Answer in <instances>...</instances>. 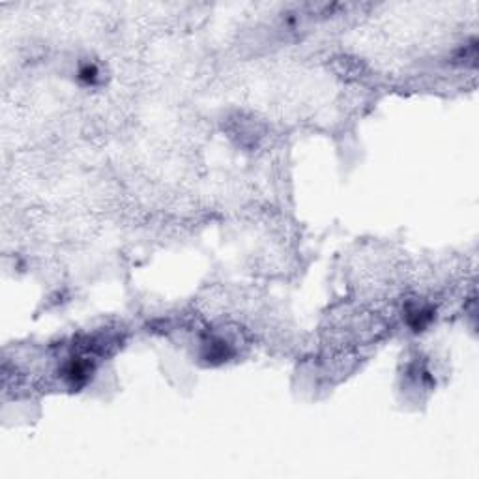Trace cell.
I'll return each mask as SVG.
<instances>
[{"instance_id":"1","label":"cell","mask_w":479,"mask_h":479,"mask_svg":"<svg viewBox=\"0 0 479 479\" xmlns=\"http://www.w3.org/2000/svg\"><path fill=\"white\" fill-rule=\"evenodd\" d=\"M79 79H81L83 83H86V85H94L96 79H97V67L90 66V64L83 66L81 69H79Z\"/></svg>"}]
</instances>
